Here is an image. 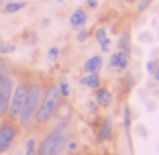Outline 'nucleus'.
<instances>
[{
    "instance_id": "1",
    "label": "nucleus",
    "mask_w": 159,
    "mask_h": 155,
    "mask_svg": "<svg viewBox=\"0 0 159 155\" xmlns=\"http://www.w3.org/2000/svg\"><path fill=\"white\" fill-rule=\"evenodd\" d=\"M61 104V94H59V88L57 84H49L45 88V92L41 94V100H39V106H37V112H35V125H47L55 116L57 108Z\"/></svg>"
},
{
    "instance_id": "2",
    "label": "nucleus",
    "mask_w": 159,
    "mask_h": 155,
    "mask_svg": "<svg viewBox=\"0 0 159 155\" xmlns=\"http://www.w3.org/2000/svg\"><path fill=\"white\" fill-rule=\"evenodd\" d=\"M66 145H67V121H61L43 137L41 143H37L35 155H59Z\"/></svg>"
},
{
    "instance_id": "3",
    "label": "nucleus",
    "mask_w": 159,
    "mask_h": 155,
    "mask_svg": "<svg viewBox=\"0 0 159 155\" xmlns=\"http://www.w3.org/2000/svg\"><path fill=\"white\" fill-rule=\"evenodd\" d=\"M41 84L39 82H33V84H29V90H27V100H25V106L19 114V127L20 129H27L31 127V122L35 118V112H37V106H39V100H41Z\"/></svg>"
},
{
    "instance_id": "4",
    "label": "nucleus",
    "mask_w": 159,
    "mask_h": 155,
    "mask_svg": "<svg viewBox=\"0 0 159 155\" xmlns=\"http://www.w3.org/2000/svg\"><path fill=\"white\" fill-rule=\"evenodd\" d=\"M27 90H29V84H25V82L14 86L12 96H10V104H8V112H6L8 121H12V122L19 121V114L25 106V100H27Z\"/></svg>"
},
{
    "instance_id": "5",
    "label": "nucleus",
    "mask_w": 159,
    "mask_h": 155,
    "mask_svg": "<svg viewBox=\"0 0 159 155\" xmlns=\"http://www.w3.org/2000/svg\"><path fill=\"white\" fill-rule=\"evenodd\" d=\"M14 90V80L8 71L0 74V118H4L8 112V104H10V96Z\"/></svg>"
},
{
    "instance_id": "6",
    "label": "nucleus",
    "mask_w": 159,
    "mask_h": 155,
    "mask_svg": "<svg viewBox=\"0 0 159 155\" xmlns=\"http://www.w3.org/2000/svg\"><path fill=\"white\" fill-rule=\"evenodd\" d=\"M16 137H19V125L16 122L12 121L0 122V153H6L12 147Z\"/></svg>"
},
{
    "instance_id": "7",
    "label": "nucleus",
    "mask_w": 159,
    "mask_h": 155,
    "mask_svg": "<svg viewBox=\"0 0 159 155\" xmlns=\"http://www.w3.org/2000/svg\"><path fill=\"white\" fill-rule=\"evenodd\" d=\"M129 59H131V53L116 51L110 57V67H114V70H118V71H125L126 66H129Z\"/></svg>"
},
{
    "instance_id": "8",
    "label": "nucleus",
    "mask_w": 159,
    "mask_h": 155,
    "mask_svg": "<svg viewBox=\"0 0 159 155\" xmlns=\"http://www.w3.org/2000/svg\"><path fill=\"white\" fill-rule=\"evenodd\" d=\"M94 102H96V106H100V108H108L110 104H112V94H110V90H106V88H96Z\"/></svg>"
},
{
    "instance_id": "9",
    "label": "nucleus",
    "mask_w": 159,
    "mask_h": 155,
    "mask_svg": "<svg viewBox=\"0 0 159 155\" xmlns=\"http://www.w3.org/2000/svg\"><path fill=\"white\" fill-rule=\"evenodd\" d=\"M86 23H88V14H86L84 8H78V10L71 12V16H70V27L71 29H84Z\"/></svg>"
},
{
    "instance_id": "10",
    "label": "nucleus",
    "mask_w": 159,
    "mask_h": 155,
    "mask_svg": "<svg viewBox=\"0 0 159 155\" xmlns=\"http://www.w3.org/2000/svg\"><path fill=\"white\" fill-rule=\"evenodd\" d=\"M110 137H112V121L108 116H104L98 127V141H108Z\"/></svg>"
},
{
    "instance_id": "11",
    "label": "nucleus",
    "mask_w": 159,
    "mask_h": 155,
    "mask_svg": "<svg viewBox=\"0 0 159 155\" xmlns=\"http://www.w3.org/2000/svg\"><path fill=\"white\" fill-rule=\"evenodd\" d=\"M100 67H102V57H100V55L88 57L86 63H84V71H86V74H98Z\"/></svg>"
},
{
    "instance_id": "12",
    "label": "nucleus",
    "mask_w": 159,
    "mask_h": 155,
    "mask_svg": "<svg viewBox=\"0 0 159 155\" xmlns=\"http://www.w3.org/2000/svg\"><path fill=\"white\" fill-rule=\"evenodd\" d=\"M94 39L98 41V45H100V49H102V51H108V49H110V39H108L106 29H104V27H100V29H96V31H94Z\"/></svg>"
},
{
    "instance_id": "13",
    "label": "nucleus",
    "mask_w": 159,
    "mask_h": 155,
    "mask_svg": "<svg viewBox=\"0 0 159 155\" xmlns=\"http://www.w3.org/2000/svg\"><path fill=\"white\" fill-rule=\"evenodd\" d=\"M100 75L98 74H86L82 80H80V84L82 86H86V88H92V90H96V88H100Z\"/></svg>"
},
{
    "instance_id": "14",
    "label": "nucleus",
    "mask_w": 159,
    "mask_h": 155,
    "mask_svg": "<svg viewBox=\"0 0 159 155\" xmlns=\"http://www.w3.org/2000/svg\"><path fill=\"white\" fill-rule=\"evenodd\" d=\"M25 6H27V4H25L23 0H16V2H6L2 10H4L6 14H12V12H19V10H23Z\"/></svg>"
},
{
    "instance_id": "15",
    "label": "nucleus",
    "mask_w": 159,
    "mask_h": 155,
    "mask_svg": "<svg viewBox=\"0 0 159 155\" xmlns=\"http://www.w3.org/2000/svg\"><path fill=\"white\" fill-rule=\"evenodd\" d=\"M118 47H120V51L131 53V37H129V33L120 35V39H118Z\"/></svg>"
},
{
    "instance_id": "16",
    "label": "nucleus",
    "mask_w": 159,
    "mask_h": 155,
    "mask_svg": "<svg viewBox=\"0 0 159 155\" xmlns=\"http://www.w3.org/2000/svg\"><path fill=\"white\" fill-rule=\"evenodd\" d=\"M57 88H59L61 98H67V96H70V84H67L66 80H59V82H57Z\"/></svg>"
},
{
    "instance_id": "17",
    "label": "nucleus",
    "mask_w": 159,
    "mask_h": 155,
    "mask_svg": "<svg viewBox=\"0 0 159 155\" xmlns=\"http://www.w3.org/2000/svg\"><path fill=\"white\" fill-rule=\"evenodd\" d=\"M35 153H37V141L29 139L27 145H25V155H35Z\"/></svg>"
},
{
    "instance_id": "18",
    "label": "nucleus",
    "mask_w": 159,
    "mask_h": 155,
    "mask_svg": "<svg viewBox=\"0 0 159 155\" xmlns=\"http://www.w3.org/2000/svg\"><path fill=\"white\" fill-rule=\"evenodd\" d=\"M14 45H10V43H0V55H8V53L14 51Z\"/></svg>"
},
{
    "instance_id": "19",
    "label": "nucleus",
    "mask_w": 159,
    "mask_h": 155,
    "mask_svg": "<svg viewBox=\"0 0 159 155\" xmlns=\"http://www.w3.org/2000/svg\"><path fill=\"white\" fill-rule=\"evenodd\" d=\"M57 57H59V47H51L47 51V59L49 61H57Z\"/></svg>"
},
{
    "instance_id": "20",
    "label": "nucleus",
    "mask_w": 159,
    "mask_h": 155,
    "mask_svg": "<svg viewBox=\"0 0 159 155\" xmlns=\"http://www.w3.org/2000/svg\"><path fill=\"white\" fill-rule=\"evenodd\" d=\"M153 2V0H137V10L139 12H143V10H147L149 8V4Z\"/></svg>"
},
{
    "instance_id": "21",
    "label": "nucleus",
    "mask_w": 159,
    "mask_h": 155,
    "mask_svg": "<svg viewBox=\"0 0 159 155\" xmlns=\"http://www.w3.org/2000/svg\"><path fill=\"white\" fill-rule=\"evenodd\" d=\"M125 129H131V108L125 106Z\"/></svg>"
},
{
    "instance_id": "22",
    "label": "nucleus",
    "mask_w": 159,
    "mask_h": 155,
    "mask_svg": "<svg viewBox=\"0 0 159 155\" xmlns=\"http://www.w3.org/2000/svg\"><path fill=\"white\" fill-rule=\"evenodd\" d=\"M88 35H90V33L86 31V29H80V33H78V41H80V43H84L86 39H88Z\"/></svg>"
},
{
    "instance_id": "23",
    "label": "nucleus",
    "mask_w": 159,
    "mask_h": 155,
    "mask_svg": "<svg viewBox=\"0 0 159 155\" xmlns=\"http://www.w3.org/2000/svg\"><path fill=\"white\" fill-rule=\"evenodd\" d=\"M86 6L88 8H98V0H86Z\"/></svg>"
},
{
    "instance_id": "24",
    "label": "nucleus",
    "mask_w": 159,
    "mask_h": 155,
    "mask_svg": "<svg viewBox=\"0 0 159 155\" xmlns=\"http://www.w3.org/2000/svg\"><path fill=\"white\" fill-rule=\"evenodd\" d=\"M151 75H153V80H155V82H159V70H155Z\"/></svg>"
},
{
    "instance_id": "25",
    "label": "nucleus",
    "mask_w": 159,
    "mask_h": 155,
    "mask_svg": "<svg viewBox=\"0 0 159 155\" xmlns=\"http://www.w3.org/2000/svg\"><path fill=\"white\" fill-rule=\"evenodd\" d=\"M57 2H63V0H57Z\"/></svg>"
}]
</instances>
